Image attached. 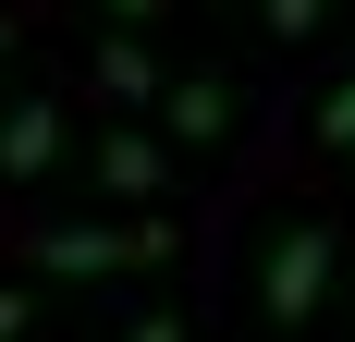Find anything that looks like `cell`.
<instances>
[{"label": "cell", "mask_w": 355, "mask_h": 342, "mask_svg": "<svg viewBox=\"0 0 355 342\" xmlns=\"http://www.w3.org/2000/svg\"><path fill=\"white\" fill-rule=\"evenodd\" d=\"M98 196H159V147H147L135 123H110V135H98Z\"/></svg>", "instance_id": "obj_5"}, {"label": "cell", "mask_w": 355, "mask_h": 342, "mask_svg": "<svg viewBox=\"0 0 355 342\" xmlns=\"http://www.w3.org/2000/svg\"><path fill=\"white\" fill-rule=\"evenodd\" d=\"M98 86H110V110H123V98H159V62H147L135 37H98Z\"/></svg>", "instance_id": "obj_6"}, {"label": "cell", "mask_w": 355, "mask_h": 342, "mask_svg": "<svg viewBox=\"0 0 355 342\" xmlns=\"http://www.w3.org/2000/svg\"><path fill=\"white\" fill-rule=\"evenodd\" d=\"M306 135H319L331 159H343V147H355V73H343V86H331V98H319V123H306Z\"/></svg>", "instance_id": "obj_7"}, {"label": "cell", "mask_w": 355, "mask_h": 342, "mask_svg": "<svg viewBox=\"0 0 355 342\" xmlns=\"http://www.w3.org/2000/svg\"><path fill=\"white\" fill-rule=\"evenodd\" d=\"M147 12H159V0H110V25H147Z\"/></svg>", "instance_id": "obj_11"}, {"label": "cell", "mask_w": 355, "mask_h": 342, "mask_svg": "<svg viewBox=\"0 0 355 342\" xmlns=\"http://www.w3.org/2000/svg\"><path fill=\"white\" fill-rule=\"evenodd\" d=\"M123 342H196V330H184V306H147V318H135Z\"/></svg>", "instance_id": "obj_9"}, {"label": "cell", "mask_w": 355, "mask_h": 342, "mask_svg": "<svg viewBox=\"0 0 355 342\" xmlns=\"http://www.w3.org/2000/svg\"><path fill=\"white\" fill-rule=\"evenodd\" d=\"M25 318H37V294H0V342H25Z\"/></svg>", "instance_id": "obj_10"}, {"label": "cell", "mask_w": 355, "mask_h": 342, "mask_svg": "<svg viewBox=\"0 0 355 342\" xmlns=\"http://www.w3.org/2000/svg\"><path fill=\"white\" fill-rule=\"evenodd\" d=\"M257 25H270V37H319L331 0H257Z\"/></svg>", "instance_id": "obj_8"}, {"label": "cell", "mask_w": 355, "mask_h": 342, "mask_svg": "<svg viewBox=\"0 0 355 342\" xmlns=\"http://www.w3.org/2000/svg\"><path fill=\"white\" fill-rule=\"evenodd\" d=\"M331 281H343V244H331V220H294V233H270V257H257V306H270V330H306V318L331 306Z\"/></svg>", "instance_id": "obj_1"}, {"label": "cell", "mask_w": 355, "mask_h": 342, "mask_svg": "<svg viewBox=\"0 0 355 342\" xmlns=\"http://www.w3.org/2000/svg\"><path fill=\"white\" fill-rule=\"evenodd\" d=\"M49 159H62V110H49V98H12V110H0V183H37Z\"/></svg>", "instance_id": "obj_3"}, {"label": "cell", "mask_w": 355, "mask_h": 342, "mask_svg": "<svg viewBox=\"0 0 355 342\" xmlns=\"http://www.w3.org/2000/svg\"><path fill=\"white\" fill-rule=\"evenodd\" d=\"M159 110H172V135H184V147L233 135V86H220V73H184V86H159Z\"/></svg>", "instance_id": "obj_4"}, {"label": "cell", "mask_w": 355, "mask_h": 342, "mask_svg": "<svg viewBox=\"0 0 355 342\" xmlns=\"http://www.w3.org/2000/svg\"><path fill=\"white\" fill-rule=\"evenodd\" d=\"M147 257H172V233H159V220H135V233H110V220H62V233H37V269H62V281L147 269Z\"/></svg>", "instance_id": "obj_2"}, {"label": "cell", "mask_w": 355, "mask_h": 342, "mask_svg": "<svg viewBox=\"0 0 355 342\" xmlns=\"http://www.w3.org/2000/svg\"><path fill=\"white\" fill-rule=\"evenodd\" d=\"M0 49H12V12H0Z\"/></svg>", "instance_id": "obj_12"}]
</instances>
